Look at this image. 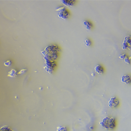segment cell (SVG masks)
<instances>
[{
	"mask_svg": "<svg viewBox=\"0 0 131 131\" xmlns=\"http://www.w3.org/2000/svg\"><path fill=\"white\" fill-rule=\"evenodd\" d=\"M122 49L131 50V36H128L125 37L123 42Z\"/></svg>",
	"mask_w": 131,
	"mask_h": 131,
	"instance_id": "7a4b0ae2",
	"label": "cell"
},
{
	"mask_svg": "<svg viewBox=\"0 0 131 131\" xmlns=\"http://www.w3.org/2000/svg\"><path fill=\"white\" fill-rule=\"evenodd\" d=\"M69 15V14L68 12L67 11L66 9L63 8L60 12L58 15L60 18H62L64 19H66L68 17Z\"/></svg>",
	"mask_w": 131,
	"mask_h": 131,
	"instance_id": "277c9868",
	"label": "cell"
},
{
	"mask_svg": "<svg viewBox=\"0 0 131 131\" xmlns=\"http://www.w3.org/2000/svg\"><path fill=\"white\" fill-rule=\"evenodd\" d=\"M26 70V69H25V70H21L20 71V72L19 73V74H21V73H22L24 72Z\"/></svg>",
	"mask_w": 131,
	"mask_h": 131,
	"instance_id": "4fadbf2b",
	"label": "cell"
},
{
	"mask_svg": "<svg viewBox=\"0 0 131 131\" xmlns=\"http://www.w3.org/2000/svg\"><path fill=\"white\" fill-rule=\"evenodd\" d=\"M95 71L98 74H100L103 73L104 70H103V68L101 66L98 65V66L95 67Z\"/></svg>",
	"mask_w": 131,
	"mask_h": 131,
	"instance_id": "52a82bcc",
	"label": "cell"
},
{
	"mask_svg": "<svg viewBox=\"0 0 131 131\" xmlns=\"http://www.w3.org/2000/svg\"><path fill=\"white\" fill-rule=\"evenodd\" d=\"M83 24L86 27V29L88 30H90L91 28L92 27V24L88 21H84L83 22Z\"/></svg>",
	"mask_w": 131,
	"mask_h": 131,
	"instance_id": "ba28073f",
	"label": "cell"
},
{
	"mask_svg": "<svg viewBox=\"0 0 131 131\" xmlns=\"http://www.w3.org/2000/svg\"><path fill=\"white\" fill-rule=\"evenodd\" d=\"M16 71L14 70H12L10 72H9L8 76L10 77H13L15 76L16 73Z\"/></svg>",
	"mask_w": 131,
	"mask_h": 131,
	"instance_id": "9c48e42d",
	"label": "cell"
},
{
	"mask_svg": "<svg viewBox=\"0 0 131 131\" xmlns=\"http://www.w3.org/2000/svg\"><path fill=\"white\" fill-rule=\"evenodd\" d=\"M85 42L86 43V46H90L91 44V41L88 39L86 40H85Z\"/></svg>",
	"mask_w": 131,
	"mask_h": 131,
	"instance_id": "30bf717a",
	"label": "cell"
},
{
	"mask_svg": "<svg viewBox=\"0 0 131 131\" xmlns=\"http://www.w3.org/2000/svg\"><path fill=\"white\" fill-rule=\"evenodd\" d=\"M11 63V62H10V61H7L6 62H5V63H4V65H5V66H10Z\"/></svg>",
	"mask_w": 131,
	"mask_h": 131,
	"instance_id": "7c38bea8",
	"label": "cell"
},
{
	"mask_svg": "<svg viewBox=\"0 0 131 131\" xmlns=\"http://www.w3.org/2000/svg\"><path fill=\"white\" fill-rule=\"evenodd\" d=\"M109 107H110L117 106L119 103V101L116 99V97L111 98L110 100L109 101Z\"/></svg>",
	"mask_w": 131,
	"mask_h": 131,
	"instance_id": "3957f363",
	"label": "cell"
},
{
	"mask_svg": "<svg viewBox=\"0 0 131 131\" xmlns=\"http://www.w3.org/2000/svg\"><path fill=\"white\" fill-rule=\"evenodd\" d=\"M115 121L114 118L107 116L103 119L102 122H100V124L105 129H112L115 127Z\"/></svg>",
	"mask_w": 131,
	"mask_h": 131,
	"instance_id": "6da1fadb",
	"label": "cell"
},
{
	"mask_svg": "<svg viewBox=\"0 0 131 131\" xmlns=\"http://www.w3.org/2000/svg\"><path fill=\"white\" fill-rule=\"evenodd\" d=\"M62 3L66 6H72L73 5V4L75 3V0H61Z\"/></svg>",
	"mask_w": 131,
	"mask_h": 131,
	"instance_id": "8992f818",
	"label": "cell"
},
{
	"mask_svg": "<svg viewBox=\"0 0 131 131\" xmlns=\"http://www.w3.org/2000/svg\"><path fill=\"white\" fill-rule=\"evenodd\" d=\"M121 81L126 84H130L131 83V76L129 75L123 76L122 77Z\"/></svg>",
	"mask_w": 131,
	"mask_h": 131,
	"instance_id": "5b68a950",
	"label": "cell"
},
{
	"mask_svg": "<svg viewBox=\"0 0 131 131\" xmlns=\"http://www.w3.org/2000/svg\"><path fill=\"white\" fill-rule=\"evenodd\" d=\"M57 131H67L66 128V127H62L61 128H59L58 129Z\"/></svg>",
	"mask_w": 131,
	"mask_h": 131,
	"instance_id": "8fae6325",
	"label": "cell"
}]
</instances>
